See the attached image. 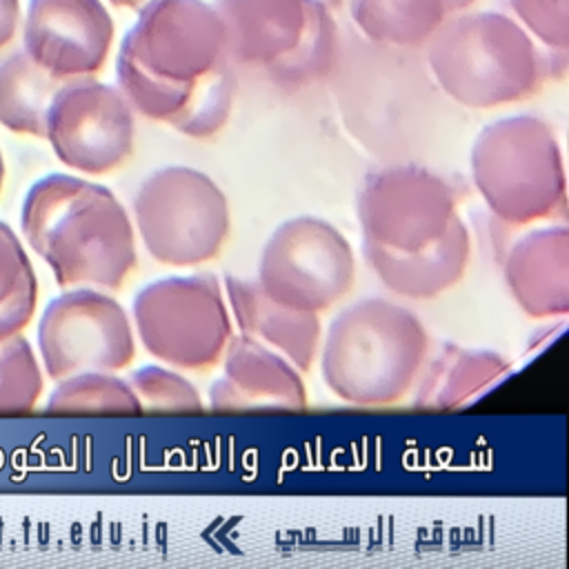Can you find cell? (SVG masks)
<instances>
[{
	"mask_svg": "<svg viewBox=\"0 0 569 569\" xmlns=\"http://www.w3.org/2000/svg\"><path fill=\"white\" fill-rule=\"evenodd\" d=\"M313 2L322 4V7L329 9V11H336V9H340V4H342V0H313Z\"/></svg>",
	"mask_w": 569,
	"mask_h": 569,
	"instance_id": "4dcf8cb0",
	"label": "cell"
},
{
	"mask_svg": "<svg viewBox=\"0 0 569 569\" xmlns=\"http://www.w3.org/2000/svg\"><path fill=\"white\" fill-rule=\"evenodd\" d=\"M222 360L224 371L209 389L211 409L296 411L307 407V387L300 369L260 340L247 333H231Z\"/></svg>",
	"mask_w": 569,
	"mask_h": 569,
	"instance_id": "5bb4252c",
	"label": "cell"
},
{
	"mask_svg": "<svg viewBox=\"0 0 569 569\" xmlns=\"http://www.w3.org/2000/svg\"><path fill=\"white\" fill-rule=\"evenodd\" d=\"M456 218L451 184L418 164H391L369 173L358 196L362 240L393 251L431 244Z\"/></svg>",
	"mask_w": 569,
	"mask_h": 569,
	"instance_id": "30bf717a",
	"label": "cell"
},
{
	"mask_svg": "<svg viewBox=\"0 0 569 569\" xmlns=\"http://www.w3.org/2000/svg\"><path fill=\"white\" fill-rule=\"evenodd\" d=\"M520 27L549 51L569 49V0H507Z\"/></svg>",
	"mask_w": 569,
	"mask_h": 569,
	"instance_id": "484cf974",
	"label": "cell"
},
{
	"mask_svg": "<svg viewBox=\"0 0 569 569\" xmlns=\"http://www.w3.org/2000/svg\"><path fill=\"white\" fill-rule=\"evenodd\" d=\"M509 376V362L491 349L445 345L416 378V409H460L487 396Z\"/></svg>",
	"mask_w": 569,
	"mask_h": 569,
	"instance_id": "ac0fdd59",
	"label": "cell"
},
{
	"mask_svg": "<svg viewBox=\"0 0 569 569\" xmlns=\"http://www.w3.org/2000/svg\"><path fill=\"white\" fill-rule=\"evenodd\" d=\"M356 256L345 233L316 216L284 220L258 260V284L278 305L320 313L349 293Z\"/></svg>",
	"mask_w": 569,
	"mask_h": 569,
	"instance_id": "ba28073f",
	"label": "cell"
},
{
	"mask_svg": "<svg viewBox=\"0 0 569 569\" xmlns=\"http://www.w3.org/2000/svg\"><path fill=\"white\" fill-rule=\"evenodd\" d=\"M502 276L527 316H565L569 311V229L558 224L520 236L507 251Z\"/></svg>",
	"mask_w": 569,
	"mask_h": 569,
	"instance_id": "9a60e30c",
	"label": "cell"
},
{
	"mask_svg": "<svg viewBox=\"0 0 569 569\" xmlns=\"http://www.w3.org/2000/svg\"><path fill=\"white\" fill-rule=\"evenodd\" d=\"M362 256L378 280L396 296L425 300L458 284L471 256V238L460 218L427 247L393 251L362 240Z\"/></svg>",
	"mask_w": 569,
	"mask_h": 569,
	"instance_id": "2e32d148",
	"label": "cell"
},
{
	"mask_svg": "<svg viewBox=\"0 0 569 569\" xmlns=\"http://www.w3.org/2000/svg\"><path fill=\"white\" fill-rule=\"evenodd\" d=\"M469 160L478 193L502 222L529 224L565 204L562 151L553 129L536 116L493 120L476 136Z\"/></svg>",
	"mask_w": 569,
	"mask_h": 569,
	"instance_id": "277c9868",
	"label": "cell"
},
{
	"mask_svg": "<svg viewBox=\"0 0 569 569\" xmlns=\"http://www.w3.org/2000/svg\"><path fill=\"white\" fill-rule=\"evenodd\" d=\"M2 182H4V160H2V151H0V191H2Z\"/></svg>",
	"mask_w": 569,
	"mask_h": 569,
	"instance_id": "1f68e13d",
	"label": "cell"
},
{
	"mask_svg": "<svg viewBox=\"0 0 569 569\" xmlns=\"http://www.w3.org/2000/svg\"><path fill=\"white\" fill-rule=\"evenodd\" d=\"M133 131V109L120 89L87 76L60 84L44 138L67 167L100 176L131 156Z\"/></svg>",
	"mask_w": 569,
	"mask_h": 569,
	"instance_id": "8fae6325",
	"label": "cell"
},
{
	"mask_svg": "<svg viewBox=\"0 0 569 569\" xmlns=\"http://www.w3.org/2000/svg\"><path fill=\"white\" fill-rule=\"evenodd\" d=\"M62 82L24 49L0 58V124L13 133L44 138L47 113Z\"/></svg>",
	"mask_w": 569,
	"mask_h": 569,
	"instance_id": "ffe728a7",
	"label": "cell"
},
{
	"mask_svg": "<svg viewBox=\"0 0 569 569\" xmlns=\"http://www.w3.org/2000/svg\"><path fill=\"white\" fill-rule=\"evenodd\" d=\"M227 305L240 333H247L282 353L300 371H309L322 338L320 318L271 300L258 280L229 276L224 280Z\"/></svg>",
	"mask_w": 569,
	"mask_h": 569,
	"instance_id": "e0dca14e",
	"label": "cell"
},
{
	"mask_svg": "<svg viewBox=\"0 0 569 569\" xmlns=\"http://www.w3.org/2000/svg\"><path fill=\"white\" fill-rule=\"evenodd\" d=\"M133 220L149 256L169 267L213 260L231 229L227 196L193 167L147 176L133 196Z\"/></svg>",
	"mask_w": 569,
	"mask_h": 569,
	"instance_id": "8992f818",
	"label": "cell"
},
{
	"mask_svg": "<svg viewBox=\"0 0 569 569\" xmlns=\"http://www.w3.org/2000/svg\"><path fill=\"white\" fill-rule=\"evenodd\" d=\"M116 78L129 107L158 122H169L184 107L193 89V82H173L147 71L122 49L116 60Z\"/></svg>",
	"mask_w": 569,
	"mask_h": 569,
	"instance_id": "603a6c76",
	"label": "cell"
},
{
	"mask_svg": "<svg viewBox=\"0 0 569 569\" xmlns=\"http://www.w3.org/2000/svg\"><path fill=\"white\" fill-rule=\"evenodd\" d=\"M20 27V0H0V49L7 47Z\"/></svg>",
	"mask_w": 569,
	"mask_h": 569,
	"instance_id": "f1b7e54d",
	"label": "cell"
},
{
	"mask_svg": "<svg viewBox=\"0 0 569 569\" xmlns=\"http://www.w3.org/2000/svg\"><path fill=\"white\" fill-rule=\"evenodd\" d=\"M567 51H549L502 11H458L427 40V64L458 104L491 109L520 102L545 78L565 73Z\"/></svg>",
	"mask_w": 569,
	"mask_h": 569,
	"instance_id": "7a4b0ae2",
	"label": "cell"
},
{
	"mask_svg": "<svg viewBox=\"0 0 569 569\" xmlns=\"http://www.w3.org/2000/svg\"><path fill=\"white\" fill-rule=\"evenodd\" d=\"M227 36V60L262 67L280 87H305L333 62V11L313 0H213Z\"/></svg>",
	"mask_w": 569,
	"mask_h": 569,
	"instance_id": "5b68a950",
	"label": "cell"
},
{
	"mask_svg": "<svg viewBox=\"0 0 569 569\" xmlns=\"http://www.w3.org/2000/svg\"><path fill=\"white\" fill-rule=\"evenodd\" d=\"M47 413L58 416H136L140 402L129 382L111 371H82L58 380L47 400Z\"/></svg>",
	"mask_w": 569,
	"mask_h": 569,
	"instance_id": "44dd1931",
	"label": "cell"
},
{
	"mask_svg": "<svg viewBox=\"0 0 569 569\" xmlns=\"http://www.w3.org/2000/svg\"><path fill=\"white\" fill-rule=\"evenodd\" d=\"M473 0H351L353 24L371 42L389 47H416L453 13Z\"/></svg>",
	"mask_w": 569,
	"mask_h": 569,
	"instance_id": "d6986e66",
	"label": "cell"
},
{
	"mask_svg": "<svg viewBox=\"0 0 569 569\" xmlns=\"http://www.w3.org/2000/svg\"><path fill=\"white\" fill-rule=\"evenodd\" d=\"M427 351L429 336L413 311L365 298L331 320L320 347L322 380L349 405H396L413 389Z\"/></svg>",
	"mask_w": 569,
	"mask_h": 569,
	"instance_id": "3957f363",
	"label": "cell"
},
{
	"mask_svg": "<svg viewBox=\"0 0 569 569\" xmlns=\"http://www.w3.org/2000/svg\"><path fill=\"white\" fill-rule=\"evenodd\" d=\"M227 62L229 60L220 62L213 71L193 82L189 100L169 120L176 131L202 140L216 136L227 124L236 96V78Z\"/></svg>",
	"mask_w": 569,
	"mask_h": 569,
	"instance_id": "7402d4cb",
	"label": "cell"
},
{
	"mask_svg": "<svg viewBox=\"0 0 569 569\" xmlns=\"http://www.w3.org/2000/svg\"><path fill=\"white\" fill-rule=\"evenodd\" d=\"M20 229L60 287L118 289L136 267L133 222L111 189L69 173L38 180Z\"/></svg>",
	"mask_w": 569,
	"mask_h": 569,
	"instance_id": "6da1fadb",
	"label": "cell"
},
{
	"mask_svg": "<svg viewBox=\"0 0 569 569\" xmlns=\"http://www.w3.org/2000/svg\"><path fill=\"white\" fill-rule=\"evenodd\" d=\"M38 298V278L16 231L0 220V305Z\"/></svg>",
	"mask_w": 569,
	"mask_h": 569,
	"instance_id": "4316f807",
	"label": "cell"
},
{
	"mask_svg": "<svg viewBox=\"0 0 569 569\" xmlns=\"http://www.w3.org/2000/svg\"><path fill=\"white\" fill-rule=\"evenodd\" d=\"M44 371L62 380L82 371H120L136 356L127 311L96 289H71L53 298L38 322Z\"/></svg>",
	"mask_w": 569,
	"mask_h": 569,
	"instance_id": "9c48e42d",
	"label": "cell"
},
{
	"mask_svg": "<svg viewBox=\"0 0 569 569\" xmlns=\"http://www.w3.org/2000/svg\"><path fill=\"white\" fill-rule=\"evenodd\" d=\"M111 4H116V7H127V9H131V7H140L144 0H109Z\"/></svg>",
	"mask_w": 569,
	"mask_h": 569,
	"instance_id": "f546056e",
	"label": "cell"
},
{
	"mask_svg": "<svg viewBox=\"0 0 569 569\" xmlns=\"http://www.w3.org/2000/svg\"><path fill=\"white\" fill-rule=\"evenodd\" d=\"M42 385L40 365L22 331L0 340V416L31 411Z\"/></svg>",
	"mask_w": 569,
	"mask_h": 569,
	"instance_id": "cb8c5ba5",
	"label": "cell"
},
{
	"mask_svg": "<svg viewBox=\"0 0 569 569\" xmlns=\"http://www.w3.org/2000/svg\"><path fill=\"white\" fill-rule=\"evenodd\" d=\"M113 18L102 0H29L22 44L58 80L98 73L113 42Z\"/></svg>",
	"mask_w": 569,
	"mask_h": 569,
	"instance_id": "4fadbf2b",
	"label": "cell"
},
{
	"mask_svg": "<svg viewBox=\"0 0 569 569\" xmlns=\"http://www.w3.org/2000/svg\"><path fill=\"white\" fill-rule=\"evenodd\" d=\"M129 385L142 411L198 413L204 409L198 389L178 371L160 365H144L136 369L129 378Z\"/></svg>",
	"mask_w": 569,
	"mask_h": 569,
	"instance_id": "d4e9b609",
	"label": "cell"
},
{
	"mask_svg": "<svg viewBox=\"0 0 569 569\" xmlns=\"http://www.w3.org/2000/svg\"><path fill=\"white\" fill-rule=\"evenodd\" d=\"M131 311L142 347L176 369L213 367L233 333L229 305L209 273L153 280L136 293Z\"/></svg>",
	"mask_w": 569,
	"mask_h": 569,
	"instance_id": "52a82bcc",
	"label": "cell"
},
{
	"mask_svg": "<svg viewBox=\"0 0 569 569\" xmlns=\"http://www.w3.org/2000/svg\"><path fill=\"white\" fill-rule=\"evenodd\" d=\"M120 49L164 80L196 82L227 60V36L207 0H144Z\"/></svg>",
	"mask_w": 569,
	"mask_h": 569,
	"instance_id": "7c38bea8",
	"label": "cell"
},
{
	"mask_svg": "<svg viewBox=\"0 0 569 569\" xmlns=\"http://www.w3.org/2000/svg\"><path fill=\"white\" fill-rule=\"evenodd\" d=\"M38 298H16L0 305V340L20 333L33 318Z\"/></svg>",
	"mask_w": 569,
	"mask_h": 569,
	"instance_id": "83f0119b",
	"label": "cell"
}]
</instances>
